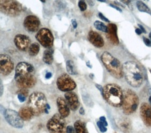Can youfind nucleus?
<instances>
[{
    "label": "nucleus",
    "mask_w": 151,
    "mask_h": 133,
    "mask_svg": "<svg viewBox=\"0 0 151 133\" xmlns=\"http://www.w3.org/2000/svg\"><path fill=\"white\" fill-rule=\"evenodd\" d=\"M35 69L31 64L20 62L15 69V80L18 87L22 89L31 88L37 83Z\"/></svg>",
    "instance_id": "nucleus-1"
},
{
    "label": "nucleus",
    "mask_w": 151,
    "mask_h": 133,
    "mask_svg": "<svg viewBox=\"0 0 151 133\" xmlns=\"http://www.w3.org/2000/svg\"><path fill=\"white\" fill-rule=\"evenodd\" d=\"M123 71L126 81L132 87H139L142 84V72L136 63L132 61L126 62L123 65Z\"/></svg>",
    "instance_id": "nucleus-2"
},
{
    "label": "nucleus",
    "mask_w": 151,
    "mask_h": 133,
    "mask_svg": "<svg viewBox=\"0 0 151 133\" xmlns=\"http://www.w3.org/2000/svg\"><path fill=\"white\" fill-rule=\"evenodd\" d=\"M103 96L105 100L114 107L122 106L123 92L119 86L116 84H108L104 88Z\"/></svg>",
    "instance_id": "nucleus-3"
},
{
    "label": "nucleus",
    "mask_w": 151,
    "mask_h": 133,
    "mask_svg": "<svg viewBox=\"0 0 151 133\" xmlns=\"http://www.w3.org/2000/svg\"><path fill=\"white\" fill-rule=\"evenodd\" d=\"M102 61L108 71L116 79H121L123 76V65L117 58L110 53L105 51L101 57Z\"/></svg>",
    "instance_id": "nucleus-4"
},
{
    "label": "nucleus",
    "mask_w": 151,
    "mask_h": 133,
    "mask_svg": "<svg viewBox=\"0 0 151 133\" xmlns=\"http://www.w3.org/2000/svg\"><path fill=\"white\" fill-rule=\"evenodd\" d=\"M29 107L32 110L34 116H39L45 112L47 109V99L43 93L35 92L29 96Z\"/></svg>",
    "instance_id": "nucleus-5"
},
{
    "label": "nucleus",
    "mask_w": 151,
    "mask_h": 133,
    "mask_svg": "<svg viewBox=\"0 0 151 133\" xmlns=\"http://www.w3.org/2000/svg\"><path fill=\"white\" fill-rule=\"evenodd\" d=\"M139 105V99L136 94L131 89L123 92L122 109L126 115H129L136 111Z\"/></svg>",
    "instance_id": "nucleus-6"
},
{
    "label": "nucleus",
    "mask_w": 151,
    "mask_h": 133,
    "mask_svg": "<svg viewBox=\"0 0 151 133\" xmlns=\"http://www.w3.org/2000/svg\"><path fill=\"white\" fill-rule=\"evenodd\" d=\"M47 128L50 133H67L66 122L58 113L55 114L48 121Z\"/></svg>",
    "instance_id": "nucleus-7"
},
{
    "label": "nucleus",
    "mask_w": 151,
    "mask_h": 133,
    "mask_svg": "<svg viewBox=\"0 0 151 133\" xmlns=\"http://www.w3.org/2000/svg\"><path fill=\"white\" fill-rule=\"evenodd\" d=\"M0 8L3 14L11 17H16L20 15L22 6L15 1H2L0 3Z\"/></svg>",
    "instance_id": "nucleus-8"
},
{
    "label": "nucleus",
    "mask_w": 151,
    "mask_h": 133,
    "mask_svg": "<svg viewBox=\"0 0 151 133\" xmlns=\"http://www.w3.org/2000/svg\"><path fill=\"white\" fill-rule=\"evenodd\" d=\"M38 42L47 49H50L54 44V36L50 29L43 28L40 29L35 35Z\"/></svg>",
    "instance_id": "nucleus-9"
},
{
    "label": "nucleus",
    "mask_w": 151,
    "mask_h": 133,
    "mask_svg": "<svg viewBox=\"0 0 151 133\" xmlns=\"http://www.w3.org/2000/svg\"><path fill=\"white\" fill-rule=\"evenodd\" d=\"M56 84L58 89L65 92H71L75 89L77 86L75 81L67 73H63L58 77Z\"/></svg>",
    "instance_id": "nucleus-10"
},
{
    "label": "nucleus",
    "mask_w": 151,
    "mask_h": 133,
    "mask_svg": "<svg viewBox=\"0 0 151 133\" xmlns=\"http://www.w3.org/2000/svg\"><path fill=\"white\" fill-rule=\"evenodd\" d=\"M3 114L6 121L13 127L22 128L23 127V120L17 111L12 109H6L4 111Z\"/></svg>",
    "instance_id": "nucleus-11"
},
{
    "label": "nucleus",
    "mask_w": 151,
    "mask_h": 133,
    "mask_svg": "<svg viewBox=\"0 0 151 133\" xmlns=\"http://www.w3.org/2000/svg\"><path fill=\"white\" fill-rule=\"evenodd\" d=\"M14 69V64L9 55L1 54L0 56V71L3 75H9Z\"/></svg>",
    "instance_id": "nucleus-12"
},
{
    "label": "nucleus",
    "mask_w": 151,
    "mask_h": 133,
    "mask_svg": "<svg viewBox=\"0 0 151 133\" xmlns=\"http://www.w3.org/2000/svg\"><path fill=\"white\" fill-rule=\"evenodd\" d=\"M40 25V21L37 17L33 15L27 16L24 21V26L28 32H37L39 29Z\"/></svg>",
    "instance_id": "nucleus-13"
},
{
    "label": "nucleus",
    "mask_w": 151,
    "mask_h": 133,
    "mask_svg": "<svg viewBox=\"0 0 151 133\" xmlns=\"http://www.w3.org/2000/svg\"><path fill=\"white\" fill-rule=\"evenodd\" d=\"M30 39L29 36L24 34H17L15 36L14 38V43L16 47L18 49L25 51L29 49L30 45Z\"/></svg>",
    "instance_id": "nucleus-14"
},
{
    "label": "nucleus",
    "mask_w": 151,
    "mask_h": 133,
    "mask_svg": "<svg viewBox=\"0 0 151 133\" xmlns=\"http://www.w3.org/2000/svg\"><path fill=\"white\" fill-rule=\"evenodd\" d=\"M140 114L142 121L146 126H151V107L146 103L141 105L140 108Z\"/></svg>",
    "instance_id": "nucleus-15"
},
{
    "label": "nucleus",
    "mask_w": 151,
    "mask_h": 133,
    "mask_svg": "<svg viewBox=\"0 0 151 133\" xmlns=\"http://www.w3.org/2000/svg\"><path fill=\"white\" fill-rule=\"evenodd\" d=\"M65 99H66L67 104L69 107L73 111H76L78 109L80 105L78 96L76 94L72 92H67L65 95Z\"/></svg>",
    "instance_id": "nucleus-16"
},
{
    "label": "nucleus",
    "mask_w": 151,
    "mask_h": 133,
    "mask_svg": "<svg viewBox=\"0 0 151 133\" xmlns=\"http://www.w3.org/2000/svg\"><path fill=\"white\" fill-rule=\"evenodd\" d=\"M107 38L114 45H118L119 40L117 36V27L114 24H109L107 26Z\"/></svg>",
    "instance_id": "nucleus-17"
},
{
    "label": "nucleus",
    "mask_w": 151,
    "mask_h": 133,
    "mask_svg": "<svg viewBox=\"0 0 151 133\" xmlns=\"http://www.w3.org/2000/svg\"><path fill=\"white\" fill-rule=\"evenodd\" d=\"M88 39L94 46L97 48H101L104 46V39L98 33L94 31H90L88 35Z\"/></svg>",
    "instance_id": "nucleus-18"
},
{
    "label": "nucleus",
    "mask_w": 151,
    "mask_h": 133,
    "mask_svg": "<svg viewBox=\"0 0 151 133\" xmlns=\"http://www.w3.org/2000/svg\"><path fill=\"white\" fill-rule=\"evenodd\" d=\"M59 114L63 118L68 117L70 114V109L67 102L62 97H58L56 100Z\"/></svg>",
    "instance_id": "nucleus-19"
},
{
    "label": "nucleus",
    "mask_w": 151,
    "mask_h": 133,
    "mask_svg": "<svg viewBox=\"0 0 151 133\" xmlns=\"http://www.w3.org/2000/svg\"><path fill=\"white\" fill-rule=\"evenodd\" d=\"M19 114L24 121H29L34 116L32 110L29 107H22L19 111Z\"/></svg>",
    "instance_id": "nucleus-20"
},
{
    "label": "nucleus",
    "mask_w": 151,
    "mask_h": 133,
    "mask_svg": "<svg viewBox=\"0 0 151 133\" xmlns=\"http://www.w3.org/2000/svg\"><path fill=\"white\" fill-rule=\"evenodd\" d=\"M53 50L51 49L46 50L43 54V61L46 64H52L54 58H53Z\"/></svg>",
    "instance_id": "nucleus-21"
},
{
    "label": "nucleus",
    "mask_w": 151,
    "mask_h": 133,
    "mask_svg": "<svg viewBox=\"0 0 151 133\" xmlns=\"http://www.w3.org/2000/svg\"><path fill=\"white\" fill-rule=\"evenodd\" d=\"M76 133H88L85 124L81 120H77L74 124Z\"/></svg>",
    "instance_id": "nucleus-22"
},
{
    "label": "nucleus",
    "mask_w": 151,
    "mask_h": 133,
    "mask_svg": "<svg viewBox=\"0 0 151 133\" xmlns=\"http://www.w3.org/2000/svg\"><path fill=\"white\" fill-rule=\"evenodd\" d=\"M67 71L71 75H76L77 74V71L76 68L75 63L71 60H68L66 63Z\"/></svg>",
    "instance_id": "nucleus-23"
},
{
    "label": "nucleus",
    "mask_w": 151,
    "mask_h": 133,
    "mask_svg": "<svg viewBox=\"0 0 151 133\" xmlns=\"http://www.w3.org/2000/svg\"><path fill=\"white\" fill-rule=\"evenodd\" d=\"M40 50V46L39 44L35 42L29 46V54L31 56H35L36 55H38V53Z\"/></svg>",
    "instance_id": "nucleus-24"
},
{
    "label": "nucleus",
    "mask_w": 151,
    "mask_h": 133,
    "mask_svg": "<svg viewBox=\"0 0 151 133\" xmlns=\"http://www.w3.org/2000/svg\"><path fill=\"white\" fill-rule=\"evenodd\" d=\"M119 126L123 131L128 132L131 129V123L128 119H124L120 122Z\"/></svg>",
    "instance_id": "nucleus-25"
},
{
    "label": "nucleus",
    "mask_w": 151,
    "mask_h": 133,
    "mask_svg": "<svg viewBox=\"0 0 151 133\" xmlns=\"http://www.w3.org/2000/svg\"><path fill=\"white\" fill-rule=\"evenodd\" d=\"M136 4L137 6L140 11L146 12V13H147L148 14L151 15V10L143 2L140 1H137Z\"/></svg>",
    "instance_id": "nucleus-26"
},
{
    "label": "nucleus",
    "mask_w": 151,
    "mask_h": 133,
    "mask_svg": "<svg viewBox=\"0 0 151 133\" xmlns=\"http://www.w3.org/2000/svg\"><path fill=\"white\" fill-rule=\"evenodd\" d=\"M94 25L98 30H99L102 32H106V33L107 32V26H106L105 24L103 23L101 21L96 20L94 22Z\"/></svg>",
    "instance_id": "nucleus-27"
},
{
    "label": "nucleus",
    "mask_w": 151,
    "mask_h": 133,
    "mask_svg": "<svg viewBox=\"0 0 151 133\" xmlns=\"http://www.w3.org/2000/svg\"><path fill=\"white\" fill-rule=\"evenodd\" d=\"M81 96H82V98H83V101L84 102L85 105L88 107H91L92 102L91 100L90 96L86 92H83V90H81Z\"/></svg>",
    "instance_id": "nucleus-28"
},
{
    "label": "nucleus",
    "mask_w": 151,
    "mask_h": 133,
    "mask_svg": "<svg viewBox=\"0 0 151 133\" xmlns=\"http://www.w3.org/2000/svg\"><path fill=\"white\" fill-rule=\"evenodd\" d=\"M78 6L81 11H84L87 9V4L85 1H79L78 2Z\"/></svg>",
    "instance_id": "nucleus-29"
},
{
    "label": "nucleus",
    "mask_w": 151,
    "mask_h": 133,
    "mask_svg": "<svg viewBox=\"0 0 151 133\" xmlns=\"http://www.w3.org/2000/svg\"><path fill=\"white\" fill-rule=\"evenodd\" d=\"M97 126L102 133H105L107 130V128L106 127L105 125L103 124L100 121L97 122Z\"/></svg>",
    "instance_id": "nucleus-30"
},
{
    "label": "nucleus",
    "mask_w": 151,
    "mask_h": 133,
    "mask_svg": "<svg viewBox=\"0 0 151 133\" xmlns=\"http://www.w3.org/2000/svg\"><path fill=\"white\" fill-rule=\"evenodd\" d=\"M18 99L21 103H23L26 101V97L23 94H18Z\"/></svg>",
    "instance_id": "nucleus-31"
},
{
    "label": "nucleus",
    "mask_w": 151,
    "mask_h": 133,
    "mask_svg": "<svg viewBox=\"0 0 151 133\" xmlns=\"http://www.w3.org/2000/svg\"><path fill=\"white\" fill-rule=\"evenodd\" d=\"M67 133H76L75 128L71 126H68L67 127Z\"/></svg>",
    "instance_id": "nucleus-32"
},
{
    "label": "nucleus",
    "mask_w": 151,
    "mask_h": 133,
    "mask_svg": "<svg viewBox=\"0 0 151 133\" xmlns=\"http://www.w3.org/2000/svg\"><path fill=\"white\" fill-rule=\"evenodd\" d=\"M143 41L144 44H145L147 46H151V41L145 37H143Z\"/></svg>",
    "instance_id": "nucleus-33"
},
{
    "label": "nucleus",
    "mask_w": 151,
    "mask_h": 133,
    "mask_svg": "<svg viewBox=\"0 0 151 133\" xmlns=\"http://www.w3.org/2000/svg\"><path fill=\"white\" fill-rule=\"evenodd\" d=\"M99 17L101 19H102L103 21H104L105 22H109V19H108L107 18L104 16L102 13H100V12L99 13Z\"/></svg>",
    "instance_id": "nucleus-34"
},
{
    "label": "nucleus",
    "mask_w": 151,
    "mask_h": 133,
    "mask_svg": "<svg viewBox=\"0 0 151 133\" xmlns=\"http://www.w3.org/2000/svg\"><path fill=\"white\" fill-rule=\"evenodd\" d=\"M18 94H23L26 97H27V95H28L29 92H28V91H27V90L25 89H22L20 90V91L18 92Z\"/></svg>",
    "instance_id": "nucleus-35"
},
{
    "label": "nucleus",
    "mask_w": 151,
    "mask_h": 133,
    "mask_svg": "<svg viewBox=\"0 0 151 133\" xmlns=\"http://www.w3.org/2000/svg\"><path fill=\"white\" fill-rule=\"evenodd\" d=\"M100 121L102 123L104 124L106 127L107 126V122L106 121V118H105V117H100Z\"/></svg>",
    "instance_id": "nucleus-36"
},
{
    "label": "nucleus",
    "mask_w": 151,
    "mask_h": 133,
    "mask_svg": "<svg viewBox=\"0 0 151 133\" xmlns=\"http://www.w3.org/2000/svg\"><path fill=\"white\" fill-rule=\"evenodd\" d=\"M71 22H72V24H73V28H74V29H76L77 27V25H77V21H76V20L75 19H73L71 20Z\"/></svg>",
    "instance_id": "nucleus-37"
},
{
    "label": "nucleus",
    "mask_w": 151,
    "mask_h": 133,
    "mask_svg": "<svg viewBox=\"0 0 151 133\" xmlns=\"http://www.w3.org/2000/svg\"><path fill=\"white\" fill-rule=\"evenodd\" d=\"M109 6H111L112 8H114V9H116V10H118V11H119V12H122V10L121 9H120L119 8V7H118V6H114V5H113V4H111Z\"/></svg>",
    "instance_id": "nucleus-38"
},
{
    "label": "nucleus",
    "mask_w": 151,
    "mask_h": 133,
    "mask_svg": "<svg viewBox=\"0 0 151 133\" xmlns=\"http://www.w3.org/2000/svg\"><path fill=\"white\" fill-rule=\"evenodd\" d=\"M96 87H97L99 90H100V91L101 92L102 94L103 95V92H104V88L101 87V86H100V85H99V84H96Z\"/></svg>",
    "instance_id": "nucleus-39"
},
{
    "label": "nucleus",
    "mask_w": 151,
    "mask_h": 133,
    "mask_svg": "<svg viewBox=\"0 0 151 133\" xmlns=\"http://www.w3.org/2000/svg\"><path fill=\"white\" fill-rule=\"evenodd\" d=\"M52 77V74L50 72L47 73L45 75V77L47 79H49Z\"/></svg>",
    "instance_id": "nucleus-40"
},
{
    "label": "nucleus",
    "mask_w": 151,
    "mask_h": 133,
    "mask_svg": "<svg viewBox=\"0 0 151 133\" xmlns=\"http://www.w3.org/2000/svg\"><path fill=\"white\" fill-rule=\"evenodd\" d=\"M138 26L139 27L140 29V30L142 31V32L144 33H146L145 29H144V27L142 25H140V24H138Z\"/></svg>",
    "instance_id": "nucleus-41"
},
{
    "label": "nucleus",
    "mask_w": 151,
    "mask_h": 133,
    "mask_svg": "<svg viewBox=\"0 0 151 133\" xmlns=\"http://www.w3.org/2000/svg\"><path fill=\"white\" fill-rule=\"evenodd\" d=\"M79 113H80L81 115H84L85 110L83 107H81V109H79Z\"/></svg>",
    "instance_id": "nucleus-42"
},
{
    "label": "nucleus",
    "mask_w": 151,
    "mask_h": 133,
    "mask_svg": "<svg viewBox=\"0 0 151 133\" xmlns=\"http://www.w3.org/2000/svg\"><path fill=\"white\" fill-rule=\"evenodd\" d=\"M136 33L138 35H140L142 33V32L140 29H136Z\"/></svg>",
    "instance_id": "nucleus-43"
},
{
    "label": "nucleus",
    "mask_w": 151,
    "mask_h": 133,
    "mask_svg": "<svg viewBox=\"0 0 151 133\" xmlns=\"http://www.w3.org/2000/svg\"><path fill=\"white\" fill-rule=\"evenodd\" d=\"M3 92V87L2 84V81H1V96L2 95Z\"/></svg>",
    "instance_id": "nucleus-44"
},
{
    "label": "nucleus",
    "mask_w": 151,
    "mask_h": 133,
    "mask_svg": "<svg viewBox=\"0 0 151 133\" xmlns=\"http://www.w3.org/2000/svg\"><path fill=\"white\" fill-rule=\"evenodd\" d=\"M88 3L90 4V6H93V4H94V2H93V1H88Z\"/></svg>",
    "instance_id": "nucleus-45"
},
{
    "label": "nucleus",
    "mask_w": 151,
    "mask_h": 133,
    "mask_svg": "<svg viewBox=\"0 0 151 133\" xmlns=\"http://www.w3.org/2000/svg\"><path fill=\"white\" fill-rule=\"evenodd\" d=\"M86 65H87V66L89 67H90V68H91V67H92V66L91 65L90 63V61H88L87 63H86Z\"/></svg>",
    "instance_id": "nucleus-46"
},
{
    "label": "nucleus",
    "mask_w": 151,
    "mask_h": 133,
    "mask_svg": "<svg viewBox=\"0 0 151 133\" xmlns=\"http://www.w3.org/2000/svg\"><path fill=\"white\" fill-rule=\"evenodd\" d=\"M149 38H150V39H151V32H150V34H149Z\"/></svg>",
    "instance_id": "nucleus-47"
},
{
    "label": "nucleus",
    "mask_w": 151,
    "mask_h": 133,
    "mask_svg": "<svg viewBox=\"0 0 151 133\" xmlns=\"http://www.w3.org/2000/svg\"><path fill=\"white\" fill-rule=\"evenodd\" d=\"M149 102H150V103L151 105V96H150V97L149 98Z\"/></svg>",
    "instance_id": "nucleus-48"
},
{
    "label": "nucleus",
    "mask_w": 151,
    "mask_h": 133,
    "mask_svg": "<svg viewBox=\"0 0 151 133\" xmlns=\"http://www.w3.org/2000/svg\"><path fill=\"white\" fill-rule=\"evenodd\" d=\"M100 2H106V1H103V0H100V1H99Z\"/></svg>",
    "instance_id": "nucleus-49"
},
{
    "label": "nucleus",
    "mask_w": 151,
    "mask_h": 133,
    "mask_svg": "<svg viewBox=\"0 0 151 133\" xmlns=\"http://www.w3.org/2000/svg\"><path fill=\"white\" fill-rule=\"evenodd\" d=\"M41 2H45V1H44L43 0H42V1H41Z\"/></svg>",
    "instance_id": "nucleus-50"
},
{
    "label": "nucleus",
    "mask_w": 151,
    "mask_h": 133,
    "mask_svg": "<svg viewBox=\"0 0 151 133\" xmlns=\"http://www.w3.org/2000/svg\"><path fill=\"white\" fill-rule=\"evenodd\" d=\"M150 73H151V69H150Z\"/></svg>",
    "instance_id": "nucleus-51"
}]
</instances>
